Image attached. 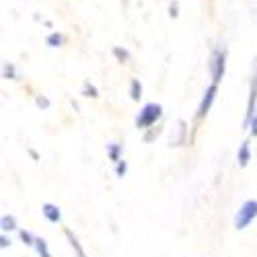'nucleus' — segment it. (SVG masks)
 Masks as SVG:
<instances>
[{"instance_id": "f257e3e1", "label": "nucleus", "mask_w": 257, "mask_h": 257, "mask_svg": "<svg viewBox=\"0 0 257 257\" xmlns=\"http://www.w3.org/2000/svg\"><path fill=\"white\" fill-rule=\"evenodd\" d=\"M161 115H163V107L159 103H146L136 115V127L138 130H148L161 119Z\"/></svg>"}, {"instance_id": "f03ea898", "label": "nucleus", "mask_w": 257, "mask_h": 257, "mask_svg": "<svg viewBox=\"0 0 257 257\" xmlns=\"http://www.w3.org/2000/svg\"><path fill=\"white\" fill-rule=\"evenodd\" d=\"M226 72V48H216L210 60V74H212V82H220L224 78Z\"/></svg>"}, {"instance_id": "7ed1b4c3", "label": "nucleus", "mask_w": 257, "mask_h": 257, "mask_svg": "<svg viewBox=\"0 0 257 257\" xmlns=\"http://www.w3.org/2000/svg\"><path fill=\"white\" fill-rule=\"evenodd\" d=\"M255 218H257V202L255 200H247L239 208L237 216H234V228H237V230H245Z\"/></svg>"}, {"instance_id": "20e7f679", "label": "nucleus", "mask_w": 257, "mask_h": 257, "mask_svg": "<svg viewBox=\"0 0 257 257\" xmlns=\"http://www.w3.org/2000/svg\"><path fill=\"white\" fill-rule=\"evenodd\" d=\"M255 103H257V60H255V72L251 78V87H249V101H247V115H245V125L249 127L253 115H255Z\"/></svg>"}, {"instance_id": "39448f33", "label": "nucleus", "mask_w": 257, "mask_h": 257, "mask_svg": "<svg viewBox=\"0 0 257 257\" xmlns=\"http://www.w3.org/2000/svg\"><path fill=\"white\" fill-rule=\"evenodd\" d=\"M216 93H218V84L212 82L210 87L206 89V93H204V97H202V101H200V107H198V117H200V119H204V117L208 115L214 99H216Z\"/></svg>"}, {"instance_id": "423d86ee", "label": "nucleus", "mask_w": 257, "mask_h": 257, "mask_svg": "<svg viewBox=\"0 0 257 257\" xmlns=\"http://www.w3.org/2000/svg\"><path fill=\"white\" fill-rule=\"evenodd\" d=\"M41 212H44V216H46L52 224H58V222L62 220V212H60V208L54 206V204H44V206H41Z\"/></svg>"}, {"instance_id": "0eeeda50", "label": "nucleus", "mask_w": 257, "mask_h": 257, "mask_svg": "<svg viewBox=\"0 0 257 257\" xmlns=\"http://www.w3.org/2000/svg\"><path fill=\"white\" fill-rule=\"evenodd\" d=\"M249 161H251V144L243 142L241 148H239V153H237V163H239L241 169H245L249 165Z\"/></svg>"}, {"instance_id": "6e6552de", "label": "nucleus", "mask_w": 257, "mask_h": 257, "mask_svg": "<svg viewBox=\"0 0 257 257\" xmlns=\"http://www.w3.org/2000/svg\"><path fill=\"white\" fill-rule=\"evenodd\" d=\"M121 153H123V146L121 144H117V142L107 144V157H109V161H113V163L121 161Z\"/></svg>"}, {"instance_id": "1a4fd4ad", "label": "nucleus", "mask_w": 257, "mask_h": 257, "mask_svg": "<svg viewBox=\"0 0 257 257\" xmlns=\"http://www.w3.org/2000/svg\"><path fill=\"white\" fill-rule=\"evenodd\" d=\"M33 247H35V251H37V255H39V257H52V253H50V249H48V241H46V239L35 237Z\"/></svg>"}, {"instance_id": "9d476101", "label": "nucleus", "mask_w": 257, "mask_h": 257, "mask_svg": "<svg viewBox=\"0 0 257 257\" xmlns=\"http://www.w3.org/2000/svg\"><path fill=\"white\" fill-rule=\"evenodd\" d=\"M66 237H68V243H70V247L74 249V253H76V257H87V253H84V249H82V245L78 243V239L72 234V230H66Z\"/></svg>"}, {"instance_id": "9b49d317", "label": "nucleus", "mask_w": 257, "mask_h": 257, "mask_svg": "<svg viewBox=\"0 0 257 257\" xmlns=\"http://www.w3.org/2000/svg\"><path fill=\"white\" fill-rule=\"evenodd\" d=\"M130 95L134 101H140V97H142V84L138 78H132V82H130Z\"/></svg>"}, {"instance_id": "f8f14e48", "label": "nucleus", "mask_w": 257, "mask_h": 257, "mask_svg": "<svg viewBox=\"0 0 257 257\" xmlns=\"http://www.w3.org/2000/svg\"><path fill=\"white\" fill-rule=\"evenodd\" d=\"M0 224H3V230H17V220L15 216H3V220H0Z\"/></svg>"}, {"instance_id": "ddd939ff", "label": "nucleus", "mask_w": 257, "mask_h": 257, "mask_svg": "<svg viewBox=\"0 0 257 257\" xmlns=\"http://www.w3.org/2000/svg\"><path fill=\"white\" fill-rule=\"evenodd\" d=\"M62 41H64V37H62L60 33H52V35H48V46H50V48H60V46H62Z\"/></svg>"}, {"instance_id": "4468645a", "label": "nucleus", "mask_w": 257, "mask_h": 257, "mask_svg": "<svg viewBox=\"0 0 257 257\" xmlns=\"http://www.w3.org/2000/svg\"><path fill=\"white\" fill-rule=\"evenodd\" d=\"M19 237H21V241H23L25 245L33 247V243H35V237H33L31 232H27V230H21V232H19Z\"/></svg>"}, {"instance_id": "2eb2a0df", "label": "nucleus", "mask_w": 257, "mask_h": 257, "mask_svg": "<svg viewBox=\"0 0 257 257\" xmlns=\"http://www.w3.org/2000/svg\"><path fill=\"white\" fill-rule=\"evenodd\" d=\"M125 173H127V163L125 161H117L115 163V175L117 177H125Z\"/></svg>"}, {"instance_id": "dca6fc26", "label": "nucleus", "mask_w": 257, "mask_h": 257, "mask_svg": "<svg viewBox=\"0 0 257 257\" xmlns=\"http://www.w3.org/2000/svg\"><path fill=\"white\" fill-rule=\"evenodd\" d=\"M113 56H115L119 62H127V58H130V54H127L125 50H121V48H113Z\"/></svg>"}, {"instance_id": "f3484780", "label": "nucleus", "mask_w": 257, "mask_h": 257, "mask_svg": "<svg viewBox=\"0 0 257 257\" xmlns=\"http://www.w3.org/2000/svg\"><path fill=\"white\" fill-rule=\"evenodd\" d=\"M82 93H84V97H93V99H95V97H99V95H97V89L93 87V84H89V82H87V84H84V89H82Z\"/></svg>"}, {"instance_id": "a211bd4d", "label": "nucleus", "mask_w": 257, "mask_h": 257, "mask_svg": "<svg viewBox=\"0 0 257 257\" xmlns=\"http://www.w3.org/2000/svg\"><path fill=\"white\" fill-rule=\"evenodd\" d=\"M249 134H251V136H257V113L253 115V119H251V123H249Z\"/></svg>"}, {"instance_id": "6ab92c4d", "label": "nucleus", "mask_w": 257, "mask_h": 257, "mask_svg": "<svg viewBox=\"0 0 257 257\" xmlns=\"http://www.w3.org/2000/svg\"><path fill=\"white\" fill-rule=\"evenodd\" d=\"M35 103H37L39 107H44V109H48V107H50V101H48L46 97H37V99H35Z\"/></svg>"}, {"instance_id": "aec40b11", "label": "nucleus", "mask_w": 257, "mask_h": 257, "mask_svg": "<svg viewBox=\"0 0 257 257\" xmlns=\"http://www.w3.org/2000/svg\"><path fill=\"white\" fill-rule=\"evenodd\" d=\"M5 76H7V78H15V68H13V64H7V66H5Z\"/></svg>"}, {"instance_id": "412c9836", "label": "nucleus", "mask_w": 257, "mask_h": 257, "mask_svg": "<svg viewBox=\"0 0 257 257\" xmlns=\"http://www.w3.org/2000/svg\"><path fill=\"white\" fill-rule=\"evenodd\" d=\"M0 247H3V249L11 247V239H7V234H3V237H0Z\"/></svg>"}, {"instance_id": "4be33fe9", "label": "nucleus", "mask_w": 257, "mask_h": 257, "mask_svg": "<svg viewBox=\"0 0 257 257\" xmlns=\"http://www.w3.org/2000/svg\"><path fill=\"white\" fill-rule=\"evenodd\" d=\"M169 11H171V13H169L171 17H177V5H171V7H169Z\"/></svg>"}]
</instances>
